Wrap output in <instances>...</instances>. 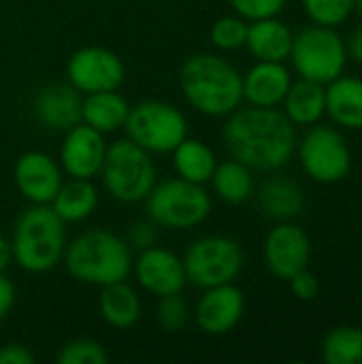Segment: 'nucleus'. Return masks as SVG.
Instances as JSON below:
<instances>
[{
  "instance_id": "obj_1",
  "label": "nucleus",
  "mask_w": 362,
  "mask_h": 364,
  "mask_svg": "<svg viewBox=\"0 0 362 364\" xmlns=\"http://www.w3.org/2000/svg\"><path fill=\"white\" fill-rule=\"evenodd\" d=\"M228 154L252 171H277L297 151L294 124L277 107H245L233 111L222 126Z\"/></svg>"
},
{
  "instance_id": "obj_2",
  "label": "nucleus",
  "mask_w": 362,
  "mask_h": 364,
  "mask_svg": "<svg viewBox=\"0 0 362 364\" xmlns=\"http://www.w3.org/2000/svg\"><path fill=\"white\" fill-rule=\"evenodd\" d=\"M179 87L186 102L207 117H228L243 102L241 73L220 53L201 51L186 58Z\"/></svg>"
},
{
  "instance_id": "obj_3",
  "label": "nucleus",
  "mask_w": 362,
  "mask_h": 364,
  "mask_svg": "<svg viewBox=\"0 0 362 364\" xmlns=\"http://www.w3.org/2000/svg\"><path fill=\"white\" fill-rule=\"evenodd\" d=\"M62 264L73 279L102 288L126 282L132 271V250L119 235L105 228H90L66 243Z\"/></svg>"
},
{
  "instance_id": "obj_4",
  "label": "nucleus",
  "mask_w": 362,
  "mask_h": 364,
  "mask_svg": "<svg viewBox=\"0 0 362 364\" xmlns=\"http://www.w3.org/2000/svg\"><path fill=\"white\" fill-rule=\"evenodd\" d=\"M66 224L49 205L26 207L13 226V262L26 273H49L62 262L66 250Z\"/></svg>"
},
{
  "instance_id": "obj_5",
  "label": "nucleus",
  "mask_w": 362,
  "mask_h": 364,
  "mask_svg": "<svg viewBox=\"0 0 362 364\" xmlns=\"http://www.w3.org/2000/svg\"><path fill=\"white\" fill-rule=\"evenodd\" d=\"M98 177L102 179V186L113 200L134 205L147 198L156 186L158 171L151 154L126 136L107 147Z\"/></svg>"
},
{
  "instance_id": "obj_6",
  "label": "nucleus",
  "mask_w": 362,
  "mask_h": 364,
  "mask_svg": "<svg viewBox=\"0 0 362 364\" xmlns=\"http://www.w3.org/2000/svg\"><path fill=\"white\" fill-rule=\"evenodd\" d=\"M145 211L158 228L188 230L201 226L211 213V196L201 183L173 177L156 181L145 198Z\"/></svg>"
},
{
  "instance_id": "obj_7",
  "label": "nucleus",
  "mask_w": 362,
  "mask_h": 364,
  "mask_svg": "<svg viewBox=\"0 0 362 364\" xmlns=\"http://www.w3.org/2000/svg\"><path fill=\"white\" fill-rule=\"evenodd\" d=\"M288 60L301 79L326 85L344 75L350 58L346 41L335 32V28L314 23L294 34Z\"/></svg>"
},
{
  "instance_id": "obj_8",
  "label": "nucleus",
  "mask_w": 362,
  "mask_h": 364,
  "mask_svg": "<svg viewBox=\"0 0 362 364\" xmlns=\"http://www.w3.org/2000/svg\"><path fill=\"white\" fill-rule=\"evenodd\" d=\"M126 136L154 154H171L188 136V119L181 109L166 100H141L130 107L124 124Z\"/></svg>"
},
{
  "instance_id": "obj_9",
  "label": "nucleus",
  "mask_w": 362,
  "mask_h": 364,
  "mask_svg": "<svg viewBox=\"0 0 362 364\" xmlns=\"http://www.w3.org/2000/svg\"><path fill=\"white\" fill-rule=\"evenodd\" d=\"M181 260L188 282L201 290L233 284L241 275L245 264L241 243L224 235L196 239L194 243H190Z\"/></svg>"
},
{
  "instance_id": "obj_10",
  "label": "nucleus",
  "mask_w": 362,
  "mask_h": 364,
  "mask_svg": "<svg viewBox=\"0 0 362 364\" xmlns=\"http://www.w3.org/2000/svg\"><path fill=\"white\" fill-rule=\"evenodd\" d=\"M297 151L305 175L318 183H339L352 171V149L333 126L314 124L297 143Z\"/></svg>"
},
{
  "instance_id": "obj_11",
  "label": "nucleus",
  "mask_w": 362,
  "mask_h": 364,
  "mask_svg": "<svg viewBox=\"0 0 362 364\" xmlns=\"http://www.w3.org/2000/svg\"><path fill=\"white\" fill-rule=\"evenodd\" d=\"M66 77L79 94H94L119 90L126 79V68L115 51L100 45H87L68 58Z\"/></svg>"
},
{
  "instance_id": "obj_12",
  "label": "nucleus",
  "mask_w": 362,
  "mask_h": 364,
  "mask_svg": "<svg viewBox=\"0 0 362 364\" xmlns=\"http://www.w3.org/2000/svg\"><path fill=\"white\" fill-rule=\"evenodd\" d=\"M262 258L271 275L288 282L294 273L309 267L312 241L307 232L290 220L277 222L265 237Z\"/></svg>"
},
{
  "instance_id": "obj_13",
  "label": "nucleus",
  "mask_w": 362,
  "mask_h": 364,
  "mask_svg": "<svg viewBox=\"0 0 362 364\" xmlns=\"http://www.w3.org/2000/svg\"><path fill=\"white\" fill-rule=\"evenodd\" d=\"M13 181L17 192L30 205H49L64 183V171L47 151H26L13 166Z\"/></svg>"
},
{
  "instance_id": "obj_14",
  "label": "nucleus",
  "mask_w": 362,
  "mask_h": 364,
  "mask_svg": "<svg viewBox=\"0 0 362 364\" xmlns=\"http://www.w3.org/2000/svg\"><path fill=\"white\" fill-rule=\"evenodd\" d=\"M107 147L105 134L87 124L79 122L77 126L68 128L60 145V166L64 175L75 179L98 177Z\"/></svg>"
},
{
  "instance_id": "obj_15",
  "label": "nucleus",
  "mask_w": 362,
  "mask_h": 364,
  "mask_svg": "<svg viewBox=\"0 0 362 364\" xmlns=\"http://www.w3.org/2000/svg\"><path fill=\"white\" fill-rule=\"evenodd\" d=\"M132 271L139 286L158 299L166 294H179L188 284L183 260L160 245L141 250L139 256L132 258Z\"/></svg>"
},
{
  "instance_id": "obj_16",
  "label": "nucleus",
  "mask_w": 362,
  "mask_h": 364,
  "mask_svg": "<svg viewBox=\"0 0 362 364\" xmlns=\"http://www.w3.org/2000/svg\"><path fill=\"white\" fill-rule=\"evenodd\" d=\"M243 314H245V294L233 282V284L205 288L203 296L194 307V322L205 335L222 337L237 328V324L243 320Z\"/></svg>"
},
{
  "instance_id": "obj_17",
  "label": "nucleus",
  "mask_w": 362,
  "mask_h": 364,
  "mask_svg": "<svg viewBox=\"0 0 362 364\" xmlns=\"http://www.w3.org/2000/svg\"><path fill=\"white\" fill-rule=\"evenodd\" d=\"M243 81V100L252 107H280L284 96L292 85V75L284 66V62H262L256 60L245 75Z\"/></svg>"
},
{
  "instance_id": "obj_18",
  "label": "nucleus",
  "mask_w": 362,
  "mask_h": 364,
  "mask_svg": "<svg viewBox=\"0 0 362 364\" xmlns=\"http://www.w3.org/2000/svg\"><path fill=\"white\" fill-rule=\"evenodd\" d=\"M83 98L70 83H53L43 87L34 98L36 119L55 132H66L81 122Z\"/></svg>"
},
{
  "instance_id": "obj_19",
  "label": "nucleus",
  "mask_w": 362,
  "mask_h": 364,
  "mask_svg": "<svg viewBox=\"0 0 362 364\" xmlns=\"http://www.w3.org/2000/svg\"><path fill=\"white\" fill-rule=\"evenodd\" d=\"M292 30L277 17L247 23L245 49L262 62H286L292 49Z\"/></svg>"
},
{
  "instance_id": "obj_20",
  "label": "nucleus",
  "mask_w": 362,
  "mask_h": 364,
  "mask_svg": "<svg viewBox=\"0 0 362 364\" xmlns=\"http://www.w3.org/2000/svg\"><path fill=\"white\" fill-rule=\"evenodd\" d=\"M326 115L348 130H362V79L339 75L324 85Z\"/></svg>"
},
{
  "instance_id": "obj_21",
  "label": "nucleus",
  "mask_w": 362,
  "mask_h": 364,
  "mask_svg": "<svg viewBox=\"0 0 362 364\" xmlns=\"http://www.w3.org/2000/svg\"><path fill=\"white\" fill-rule=\"evenodd\" d=\"M130 113V102L117 90L85 94L81 102V122L102 134L124 128Z\"/></svg>"
},
{
  "instance_id": "obj_22",
  "label": "nucleus",
  "mask_w": 362,
  "mask_h": 364,
  "mask_svg": "<svg viewBox=\"0 0 362 364\" xmlns=\"http://www.w3.org/2000/svg\"><path fill=\"white\" fill-rule=\"evenodd\" d=\"M141 299L132 286L126 282H115L100 288L98 294V314L105 324L117 331L132 328L141 320Z\"/></svg>"
},
{
  "instance_id": "obj_23",
  "label": "nucleus",
  "mask_w": 362,
  "mask_h": 364,
  "mask_svg": "<svg viewBox=\"0 0 362 364\" xmlns=\"http://www.w3.org/2000/svg\"><path fill=\"white\" fill-rule=\"evenodd\" d=\"M258 207L269 220H294L305 207L303 188L288 177H271L258 190Z\"/></svg>"
},
{
  "instance_id": "obj_24",
  "label": "nucleus",
  "mask_w": 362,
  "mask_h": 364,
  "mask_svg": "<svg viewBox=\"0 0 362 364\" xmlns=\"http://www.w3.org/2000/svg\"><path fill=\"white\" fill-rule=\"evenodd\" d=\"M49 207L55 211V215L64 224H79L92 218V213L98 207V190L92 183V179H75L70 177L64 181L49 203Z\"/></svg>"
},
{
  "instance_id": "obj_25",
  "label": "nucleus",
  "mask_w": 362,
  "mask_h": 364,
  "mask_svg": "<svg viewBox=\"0 0 362 364\" xmlns=\"http://www.w3.org/2000/svg\"><path fill=\"white\" fill-rule=\"evenodd\" d=\"M282 105H284V115L294 126H314L326 115L324 85L309 79H301L290 85Z\"/></svg>"
},
{
  "instance_id": "obj_26",
  "label": "nucleus",
  "mask_w": 362,
  "mask_h": 364,
  "mask_svg": "<svg viewBox=\"0 0 362 364\" xmlns=\"http://www.w3.org/2000/svg\"><path fill=\"white\" fill-rule=\"evenodd\" d=\"M171 154H173V164H175L177 177L192 181V183L205 186L218 166L215 151L201 139L186 136Z\"/></svg>"
},
{
  "instance_id": "obj_27",
  "label": "nucleus",
  "mask_w": 362,
  "mask_h": 364,
  "mask_svg": "<svg viewBox=\"0 0 362 364\" xmlns=\"http://www.w3.org/2000/svg\"><path fill=\"white\" fill-rule=\"evenodd\" d=\"M209 181L213 186V194L228 205H243L256 192L252 168L235 158L218 164Z\"/></svg>"
},
{
  "instance_id": "obj_28",
  "label": "nucleus",
  "mask_w": 362,
  "mask_h": 364,
  "mask_svg": "<svg viewBox=\"0 0 362 364\" xmlns=\"http://www.w3.org/2000/svg\"><path fill=\"white\" fill-rule=\"evenodd\" d=\"M320 352L326 364H362V326L341 324L331 328Z\"/></svg>"
},
{
  "instance_id": "obj_29",
  "label": "nucleus",
  "mask_w": 362,
  "mask_h": 364,
  "mask_svg": "<svg viewBox=\"0 0 362 364\" xmlns=\"http://www.w3.org/2000/svg\"><path fill=\"white\" fill-rule=\"evenodd\" d=\"M247 23L243 17L239 15H224V17H218L213 23H211V30H209V38H211V45L224 53H230V51H239L241 47H245V36H247Z\"/></svg>"
},
{
  "instance_id": "obj_30",
  "label": "nucleus",
  "mask_w": 362,
  "mask_h": 364,
  "mask_svg": "<svg viewBox=\"0 0 362 364\" xmlns=\"http://www.w3.org/2000/svg\"><path fill=\"white\" fill-rule=\"evenodd\" d=\"M307 17L318 26L337 28L348 21L354 11V0H301Z\"/></svg>"
},
{
  "instance_id": "obj_31",
  "label": "nucleus",
  "mask_w": 362,
  "mask_h": 364,
  "mask_svg": "<svg viewBox=\"0 0 362 364\" xmlns=\"http://www.w3.org/2000/svg\"><path fill=\"white\" fill-rule=\"evenodd\" d=\"M58 364H107V350L94 339H73L64 343L55 356Z\"/></svg>"
},
{
  "instance_id": "obj_32",
  "label": "nucleus",
  "mask_w": 362,
  "mask_h": 364,
  "mask_svg": "<svg viewBox=\"0 0 362 364\" xmlns=\"http://www.w3.org/2000/svg\"><path fill=\"white\" fill-rule=\"evenodd\" d=\"M156 320L162 331L166 333H181L190 320V309L186 299L179 294H166L160 296L158 307H156Z\"/></svg>"
},
{
  "instance_id": "obj_33",
  "label": "nucleus",
  "mask_w": 362,
  "mask_h": 364,
  "mask_svg": "<svg viewBox=\"0 0 362 364\" xmlns=\"http://www.w3.org/2000/svg\"><path fill=\"white\" fill-rule=\"evenodd\" d=\"M228 4L233 6L235 15L243 17L245 21H258L277 17L284 11L286 0H228Z\"/></svg>"
},
{
  "instance_id": "obj_34",
  "label": "nucleus",
  "mask_w": 362,
  "mask_h": 364,
  "mask_svg": "<svg viewBox=\"0 0 362 364\" xmlns=\"http://www.w3.org/2000/svg\"><path fill=\"white\" fill-rule=\"evenodd\" d=\"M156 241H158V224L151 222L149 218H147V220L134 222V224L130 226L128 239H126V243L130 245V250H137V252L156 245Z\"/></svg>"
},
{
  "instance_id": "obj_35",
  "label": "nucleus",
  "mask_w": 362,
  "mask_h": 364,
  "mask_svg": "<svg viewBox=\"0 0 362 364\" xmlns=\"http://www.w3.org/2000/svg\"><path fill=\"white\" fill-rule=\"evenodd\" d=\"M288 282H290V292L301 303L314 301L318 296V292H320V282H318V277L309 269H303V271L294 273Z\"/></svg>"
},
{
  "instance_id": "obj_36",
  "label": "nucleus",
  "mask_w": 362,
  "mask_h": 364,
  "mask_svg": "<svg viewBox=\"0 0 362 364\" xmlns=\"http://www.w3.org/2000/svg\"><path fill=\"white\" fill-rule=\"evenodd\" d=\"M34 363V354L30 352V348L21 346V343H4L0 346V364H32Z\"/></svg>"
},
{
  "instance_id": "obj_37",
  "label": "nucleus",
  "mask_w": 362,
  "mask_h": 364,
  "mask_svg": "<svg viewBox=\"0 0 362 364\" xmlns=\"http://www.w3.org/2000/svg\"><path fill=\"white\" fill-rule=\"evenodd\" d=\"M15 299H17V290H15V284L4 275L0 273V322L13 311L15 307Z\"/></svg>"
},
{
  "instance_id": "obj_38",
  "label": "nucleus",
  "mask_w": 362,
  "mask_h": 364,
  "mask_svg": "<svg viewBox=\"0 0 362 364\" xmlns=\"http://www.w3.org/2000/svg\"><path fill=\"white\" fill-rule=\"evenodd\" d=\"M346 49H348V58H352L354 62L362 64V23L346 41Z\"/></svg>"
},
{
  "instance_id": "obj_39",
  "label": "nucleus",
  "mask_w": 362,
  "mask_h": 364,
  "mask_svg": "<svg viewBox=\"0 0 362 364\" xmlns=\"http://www.w3.org/2000/svg\"><path fill=\"white\" fill-rule=\"evenodd\" d=\"M13 262V247H11V239L0 237V273H4Z\"/></svg>"
},
{
  "instance_id": "obj_40",
  "label": "nucleus",
  "mask_w": 362,
  "mask_h": 364,
  "mask_svg": "<svg viewBox=\"0 0 362 364\" xmlns=\"http://www.w3.org/2000/svg\"><path fill=\"white\" fill-rule=\"evenodd\" d=\"M354 6L358 9V13L362 15V0H354Z\"/></svg>"
},
{
  "instance_id": "obj_41",
  "label": "nucleus",
  "mask_w": 362,
  "mask_h": 364,
  "mask_svg": "<svg viewBox=\"0 0 362 364\" xmlns=\"http://www.w3.org/2000/svg\"><path fill=\"white\" fill-rule=\"evenodd\" d=\"M286 2H299V0H286Z\"/></svg>"
}]
</instances>
